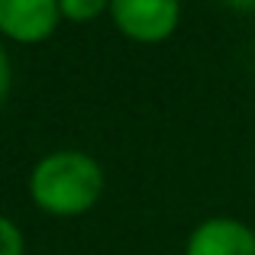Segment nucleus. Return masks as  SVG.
<instances>
[{
    "instance_id": "1",
    "label": "nucleus",
    "mask_w": 255,
    "mask_h": 255,
    "mask_svg": "<svg viewBox=\"0 0 255 255\" xmlns=\"http://www.w3.org/2000/svg\"><path fill=\"white\" fill-rule=\"evenodd\" d=\"M29 194L49 217H81L104 194V168L78 149L49 152L29 174Z\"/></svg>"
},
{
    "instance_id": "3",
    "label": "nucleus",
    "mask_w": 255,
    "mask_h": 255,
    "mask_svg": "<svg viewBox=\"0 0 255 255\" xmlns=\"http://www.w3.org/2000/svg\"><path fill=\"white\" fill-rule=\"evenodd\" d=\"M58 0H0V36L13 42H45L58 29Z\"/></svg>"
},
{
    "instance_id": "2",
    "label": "nucleus",
    "mask_w": 255,
    "mask_h": 255,
    "mask_svg": "<svg viewBox=\"0 0 255 255\" xmlns=\"http://www.w3.org/2000/svg\"><path fill=\"white\" fill-rule=\"evenodd\" d=\"M110 19L132 42H165L181 23V0H110Z\"/></svg>"
},
{
    "instance_id": "4",
    "label": "nucleus",
    "mask_w": 255,
    "mask_h": 255,
    "mask_svg": "<svg viewBox=\"0 0 255 255\" xmlns=\"http://www.w3.org/2000/svg\"><path fill=\"white\" fill-rule=\"evenodd\" d=\"M184 255H255V233L230 217L204 220L187 236Z\"/></svg>"
},
{
    "instance_id": "7",
    "label": "nucleus",
    "mask_w": 255,
    "mask_h": 255,
    "mask_svg": "<svg viewBox=\"0 0 255 255\" xmlns=\"http://www.w3.org/2000/svg\"><path fill=\"white\" fill-rule=\"evenodd\" d=\"M6 91H10V58H6L3 45H0V104L6 100Z\"/></svg>"
},
{
    "instance_id": "8",
    "label": "nucleus",
    "mask_w": 255,
    "mask_h": 255,
    "mask_svg": "<svg viewBox=\"0 0 255 255\" xmlns=\"http://www.w3.org/2000/svg\"><path fill=\"white\" fill-rule=\"evenodd\" d=\"M220 3L233 6V10H239V13H255V0H220Z\"/></svg>"
},
{
    "instance_id": "5",
    "label": "nucleus",
    "mask_w": 255,
    "mask_h": 255,
    "mask_svg": "<svg viewBox=\"0 0 255 255\" xmlns=\"http://www.w3.org/2000/svg\"><path fill=\"white\" fill-rule=\"evenodd\" d=\"M58 10L71 23H91L100 13H110V0H58Z\"/></svg>"
},
{
    "instance_id": "6",
    "label": "nucleus",
    "mask_w": 255,
    "mask_h": 255,
    "mask_svg": "<svg viewBox=\"0 0 255 255\" xmlns=\"http://www.w3.org/2000/svg\"><path fill=\"white\" fill-rule=\"evenodd\" d=\"M0 255H26V243L23 233L13 220L0 217Z\"/></svg>"
}]
</instances>
